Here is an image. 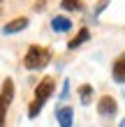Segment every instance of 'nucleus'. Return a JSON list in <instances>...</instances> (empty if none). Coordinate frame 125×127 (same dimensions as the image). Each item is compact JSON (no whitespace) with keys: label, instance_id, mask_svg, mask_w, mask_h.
Returning a JSON list of instances; mask_svg holds the SVG:
<instances>
[{"label":"nucleus","instance_id":"1","mask_svg":"<svg viewBox=\"0 0 125 127\" xmlns=\"http://www.w3.org/2000/svg\"><path fill=\"white\" fill-rule=\"evenodd\" d=\"M53 86H56L53 79L46 76L37 88H35V99L30 102V106H28V116H30V118H37V113L42 111V106L46 104V99L51 97V93H53Z\"/></svg>","mask_w":125,"mask_h":127},{"label":"nucleus","instance_id":"2","mask_svg":"<svg viewBox=\"0 0 125 127\" xmlns=\"http://www.w3.org/2000/svg\"><path fill=\"white\" fill-rule=\"evenodd\" d=\"M49 63H51V51L46 46H37V44H33V46L28 49V53L23 56L26 69H44Z\"/></svg>","mask_w":125,"mask_h":127},{"label":"nucleus","instance_id":"3","mask_svg":"<svg viewBox=\"0 0 125 127\" xmlns=\"http://www.w3.org/2000/svg\"><path fill=\"white\" fill-rule=\"evenodd\" d=\"M14 99V81L12 79H5L2 83V93H0V127H5V120H7V109Z\"/></svg>","mask_w":125,"mask_h":127},{"label":"nucleus","instance_id":"4","mask_svg":"<svg viewBox=\"0 0 125 127\" xmlns=\"http://www.w3.org/2000/svg\"><path fill=\"white\" fill-rule=\"evenodd\" d=\"M111 76L116 83H125V53H121L116 58V63L111 67Z\"/></svg>","mask_w":125,"mask_h":127},{"label":"nucleus","instance_id":"5","mask_svg":"<svg viewBox=\"0 0 125 127\" xmlns=\"http://www.w3.org/2000/svg\"><path fill=\"white\" fill-rule=\"evenodd\" d=\"M116 109H118V106H116V99H114V97H109V95H107V97H102V99L97 102V111H100L104 118L114 116V113H116Z\"/></svg>","mask_w":125,"mask_h":127},{"label":"nucleus","instance_id":"6","mask_svg":"<svg viewBox=\"0 0 125 127\" xmlns=\"http://www.w3.org/2000/svg\"><path fill=\"white\" fill-rule=\"evenodd\" d=\"M56 118H58V123H60V127H72L74 111H72L70 106H58L56 109Z\"/></svg>","mask_w":125,"mask_h":127},{"label":"nucleus","instance_id":"7","mask_svg":"<svg viewBox=\"0 0 125 127\" xmlns=\"http://www.w3.org/2000/svg\"><path fill=\"white\" fill-rule=\"evenodd\" d=\"M23 28H28V19H14V21H9V23H5L2 26V32L5 35H14V32H19V30H23Z\"/></svg>","mask_w":125,"mask_h":127},{"label":"nucleus","instance_id":"8","mask_svg":"<svg viewBox=\"0 0 125 127\" xmlns=\"http://www.w3.org/2000/svg\"><path fill=\"white\" fill-rule=\"evenodd\" d=\"M51 28L56 32H67V30H72V21L67 16H53L51 19Z\"/></svg>","mask_w":125,"mask_h":127},{"label":"nucleus","instance_id":"9","mask_svg":"<svg viewBox=\"0 0 125 127\" xmlns=\"http://www.w3.org/2000/svg\"><path fill=\"white\" fill-rule=\"evenodd\" d=\"M88 37H90V30H88V28H81V30L77 32V37H74V39H70L67 49H77V46H81L83 42H88Z\"/></svg>","mask_w":125,"mask_h":127},{"label":"nucleus","instance_id":"10","mask_svg":"<svg viewBox=\"0 0 125 127\" xmlns=\"http://www.w3.org/2000/svg\"><path fill=\"white\" fill-rule=\"evenodd\" d=\"M79 99H81V104H86V106L93 102V88L88 86V83L79 88Z\"/></svg>","mask_w":125,"mask_h":127},{"label":"nucleus","instance_id":"11","mask_svg":"<svg viewBox=\"0 0 125 127\" xmlns=\"http://www.w3.org/2000/svg\"><path fill=\"white\" fill-rule=\"evenodd\" d=\"M63 9H67V12H81L83 5H81V0H63Z\"/></svg>","mask_w":125,"mask_h":127},{"label":"nucleus","instance_id":"12","mask_svg":"<svg viewBox=\"0 0 125 127\" xmlns=\"http://www.w3.org/2000/svg\"><path fill=\"white\" fill-rule=\"evenodd\" d=\"M67 95H70V81H65V83H63V93H60V99H67Z\"/></svg>","mask_w":125,"mask_h":127},{"label":"nucleus","instance_id":"13","mask_svg":"<svg viewBox=\"0 0 125 127\" xmlns=\"http://www.w3.org/2000/svg\"><path fill=\"white\" fill-rule=\"evenodd\" d=\"M118 127H125V118H123V120H121V125H118Z\"/></svg>","mask_w":125,"mask_h":127},{"label":"nucleus","instance_id":"14","mask_svg":"<svg viewBox=\"0 0 125 127\" xmlns=\"http://www.w3.org/2000/svg\"><path fill=\"white\" fill-rule=\"evenodd\" d=\"M0 7H2V0H0Z\"/></svg>","mask_w":125,"mask_h":127}]
</instances>
